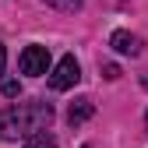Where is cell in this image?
I'll return each mask as SVG.
<instances>
[{"mask_svg":"<svg viewBox=\"0 0 148 148\" xmlns=\"http://www.w3.org/2000/svg\"><path fill=\"white\" fill-rule=\"evenodd\" d=\"M102 74L113 81V78H120V67H116V64H106V67H102Z\"/></svg>","mask_w":148,"mask_h":148,"instance_id":"obj_9","label":"cell"},{"mask_svg":"<svg viewBox=\"0 0 148 148\" xmlns=\"http://www.w3.org/2000/svg\"><path fill=\"white\" fill-rule=\"evenodd\" d=\"M145 127H148V116H145Z\"/></svg>","mask_w":148,"mask_h":148,"instance_id":"obj_11","label":"cell"},{"mask_svg":"<svg viewBox=\"0 0 148 148\" xmlns=\"http://www.w3.org/2000/svg\"><path fill=\"white\" fill-rule=\"evenodd\" d=\"M109 46H113L116 53H123V57H138V53H141V39L131 35V32H113Z\"/></svg>","mask_w":148,"mask_h":148,"instance_id":"obj_4","label":"cell"},{"mask_svg":"<svg viewBox=\"0 0 148 148\" xmlns=\"http://www.w3.org/2000/svg\"><path fill=\"white\" fill-rule=\"evenodd\" d=\"M21 74H32V78H39V74L49 71V49L46 46H25L21 49Z\"/></svg>","mask_w":148,"mask_h":148,"instance_id":"obj_3","label":"cell"},{"mask_svg":"<svg viewBox=\"0 0 148 148\" xmlns=\"http://www.w3.org/2000/svg\"><path fill=\"white\" fill-rule=\"evenodd\" d=\"M53 120V106L35 99V102H21V106H7L0 109V138L4 141H18L25 134H39L46 131Z\"/></svg>","mask_w":148,"mask_h":148,"instance_id":"obj_1","label":"cell"},{"mask_svg":"<svg viewBox=\"0 0 148 148\" xmlns=\"http://www.w3.org/2000/svg\"><path fill=\"white\" fill-rule=\"evenodd\" d=\"M4 67H7V49H4V42H0V78H4Z\"/></svg>","mask_w":148,"mask_h":148,"instance_id":"obj_10","label":"cell"},{"mask_svg":"<svg viewBox=\"0 0 148 148\" xmlns=\"http://www.w3.org/2000/svg\"><path fill=\"white\" fill-rule=\"evenodd\" d=\"M81 78V64L74 60V53H67V57L57 60V67L49 71V88H57V92H67L71 85H78Z\"/></svg>","mask_w":148,"mask_h":148,"instance_id":"obj_2","label":"cell"},{"mask_svg":"<svg viewBox=\"0 0 148 148\" xmlns=\"http://www.w3.org/2000/svg\"><path fill=\"white\" fill-rule=\"evenodd\" d=\"M21 148H60V145H57V138H49V134H42V131H39V134H32Z\"/></svg>","mask_w":148,"mask_h":148,"instance_id":"obj_6","label":"cell"},{"mask_svg":"<svg viewBox=\"0 0 148 148\" xmlns=\"http://www.w3.org/2000/svg\"><path fill=\"white\" fill-rule=\"evenodd\" d=\"M4 95H7V99L21 95V85H18V81H4Z\"/></svg>","mask_w":148,"mask_h":148,"instance_id":"obj_8","label":"cell"},{"mask_svg":"<svg viewBox=\"0 0 148 148\" xmlns=\"http://www.w3.org/2000/svg\"><path fill=\"white\" fill-rule=\"evenodd\" d=\"M46 4L53 7V11H64V14H74L81 7V0H46Z\"/></svg>","mask_w":148,"mask_h":148,"instance_id":"obj_7","label":"cell"},{"mask_svg":"<svg viewBox=\"0 0 148 148\" xmlns=\"http://www.w3.org/2000/svg\"><path fill=\"white\" fill-rule=\"evenodd\" d=\"M92 113H95L92 99H85V95H81V99H74V102L67 106V123H71V127H81V123H85Z\"/></svg>","mask_w":148,"mask_h":148,"instance_id":"obj_5","label":"cell"}]
</instances>
